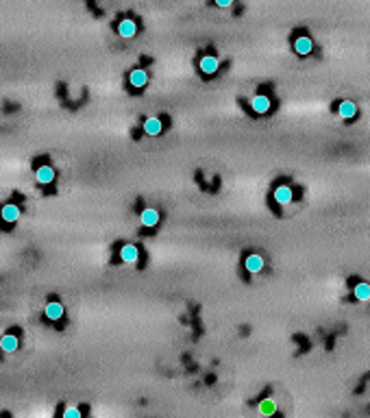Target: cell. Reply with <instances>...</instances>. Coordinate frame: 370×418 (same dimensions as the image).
Wrapping results in <instances>:
<instances>
[{"label": "cell", "instance_id": "6", "mask_svg": "<svg viewBox=\"0 0 370 418\" xmlns=\"http://www.w3.org/2000/svg\"><path fill=\"white\" fill-rule=\"evenodd\" d=\"M218 68H220V61H218L216 54H211V52H209V54H202L200 61H198V70H200L202 74H207V77L216 74Z\"/></svg>", "mask_w": 370, "mask_h": 418}, {"label": "cell", "instance_id": "10", "mask_svg": "<svg viewBox=\"0 0 370 418\" xmlns=\"http://www.w3.org/2000/svg\"><path fill=\"white\" fill-rule=\"evenodd\" d=\"M118 255H120V259H122L124 264H135L137 259H140V248H137L135 244H122Z\"/></svg>", "mask_w": 370, "mask_h": 418}, {"label": "cell", "instance_id": "4", "mask_svg": "<svg viewBox=\"0 0 370 418\" xmlns=\"http://www.w3.org/2000/svg\"><path fill=\"white\" fill-rule=\"evenodd\" d=\"M313 50V40L309 35H296L294 37V52L301 54V57H307V54H311Z\"/></svg>", "mask_w": 370, "mask_h": 418}, {"label": "cell", "instance_id": "5", "mask_svg": "<svg viewBox=\"0 0 370 418\" xmlns=\"http://www.w3.org/2000/svg\"><path fill=\"white\" fill-rule=\"evenodd\" d=\"M22 216V209L15 205V203H7V205L0 207V220L7 222V225H13Z\"/></svg>", "mask_w": 370, "mask_h": 418}, {"label": "cell", "instance_id": "15", "mask_svg": "<svg viewBox=\"0 0 370 418\" xmlns=\"http://www.w3.org/2000/svg\"><path fill=\"white\" fill-rule=\"evenodd\" d=\"M17 347H20V340H17L15 333H5V336L0 338V349L5 353H15Z\"/></svg>", "mask_w": 370, "mask_h": 418}, {"label": "cell", "instance_id": "1", "mask_svg": "<svg viewBox=\"0 0 370 418\" xmlns=\"http://www.w3.org/2000/svg\"><path fill=\"white\" fill-rule=\"evenodd\" d=\"M272 201H274L279 207L290 205V203L294 201V190H292V185H288V183H279V185H274V190H272Z\"/></svg>", "mask_w": 370, "mask_h": 418}, {"label": "cell", "instance_id": "14", "mask_svg": "<svg viewBox=\"0 0 370 418\" xmlns=\"http://www.w3.org/2000/svg\"><path fill=\"white\" fill-rule=\"evenodd\" d=\"M338 116L344 120H353L357 116V105L353 100H340L338 103Z\"/></svg>", "mask_w": 370, "mask_h": 418}, {"label": "cell", "instance_id": "9", "mask_svg": "<svg viewBox=\"0 0 370 418\" xmlns=\"http://www.w3.org/2000/svg\"><path fill=\"white\" fill-rule=\"evenodd\" d=\"M142 129H144V133L146 135H161L163 133V120L161 118H157V116H151V118H146L144 122H142Z\"/></svg>", "mask_w": 370, "mask_h": 418}, {"label": "cell", "instance_id": "19", "mask_svg": "<svg viewBox=\"0 0 370 418\" xmlns=\"http://www.w3.org/2000/svg\"><path fill=\"white\" fill-rule=\"evenodd\" d=\"M231 5H233L231 0H216V7H222V9H229Z\"/></svg>", "mask_w": 370, "mask_h": 418}, {"label": "cell", "instance_id": "17", "mask_svg": "<svg viewBox=\"0 0 370 418\" xmlns=\"http://www.w3.org/2000/svg\"><path fill=\"white\" fill-rule=\"evenodd\" d=\"M259 414L262 416H274L276 414V401L274 398H264V401H259Z\"/></svg>", "mask_w": 370, "mask_h": 418}, {"label": "cell", "instance_id": "8", "mask_svg": "<svg viewBox=\"0 0 370 418\" xmlns=\"http://www.w3.org/2000/svg\"><path fill=\"white\" fill-rule=\"evenodd\" d=\"M54 168L48 163H42V166H37V170H35V181L40 183V185H50L54 181Z\"/></svg>", "mask_w": 370, "mask_h": 418}, {"label": "cell", "instance_id": "18", "mask_svg": "<svg viewBox=\"0 0 370 418\" xmlns=\"http://www.w3.org/2000/svg\"><path fill=\"white\" fill-rule=\"evenodd\" d=\"M61 418H83V412L79 410V407H74V405H68L66 410H63Z\"/></svg>", "mask_w": 370, "mask_h": 418}, {"label": "cell", "instance_id": "13", "mask_svg": "<svg viewBox=\"0 0 370 418\" xmlns=\"http://www.w3.org/2000/svg\"><path fill=\"white\" fill-rule=\"evenodd\" d=\"M44 314H46V318H48V320L57 322V320L63 318V305H61L59 301H50V303H46Z\"/></svg>", "mask_w": 370, "mask_h": 418}, {"label": "cell", "instance_id": "3", "mask_svg": "<svg viewBox=\"0 0 370 418\" xmlns=\"http://www.w3.org/2000/svg\"><path fill=\"white\" fill-rule=\"evenodd\" d=\"M264 266H266V259L259 253H248L244 257V270L248 275H259V272L264 270Z\"/></svg>", "mask_w": 370, "mask_h": 418}, {"label": "cell", "instance_id": "11", "mask_svg": "<svg viewBox=\"0 0 370 418\" xmlns=\"http://www.w3.org/2000/svg\"><path fill=\"white\" fill-rule=\"evenodd\" d=\"M137 33V22L133 20V17H124V20L118 22V35L124 37V40H128V37H133Z\"/></svg>", "mask_w": 370, "mask_h": 418}, {"label": "cell", "instance_id": "16", "mask_svg": "<svg viewBox=\"0 0 370 418\" xmlns=\"http://www.w3.org/2000/svg\"><path fill=\"white\" fill-rule=\"evenodd\" d=\"M353 296L357 301H362V303H368L370 301V283L368 281H357L353 285Z\"/></svg>", "mask_w": 370, "mask_h": 418}, {"label": "cell", "instance_id": "2", "mask_svg": "<svg viewBox=\"0 0 370 418\" xmlns=\"http://www.w3.org/2000/svg\"><path fill=\"white\" fill-rule=\"evenodd\" d=\"M251 109H253V114H257V116H266L268 111L272 109L270 96H268V94H255L251 98Z\"/></svg>", "mask_w": 370, "mask_h": 418}, {"label": "cell", "instance_id": "12", "mask_svg": "<svg viewBox=\"0 0 370 418\" xmlns=\"http://www.w3.org/2000/svg\"><path fill=\"white\" fill-rule=\"evenodd\" d=\"M128 83H131V87H135V89L146 87L148 85V72L142 70V68L131 70V74H128Z\"/></svg>", "mask_w": 370, "mask_h": 418}, {"label": "cell", "instance_id": "7", "mask_svg": "<svg viewBox=\"0 0 370 418\" xmlns=\"http://www.w3.org/2000/svg\"><path fill=\"white\" fill-rule=\"evenodd\" d=\"M159 220H161V213H159V209H155V207H146L140 213V222H142V227H146V229L157 227V225H159Z\"/></svg>", "mask_w": 370, "mask_h": 418}]
</instances>
